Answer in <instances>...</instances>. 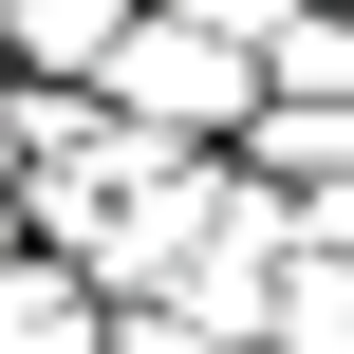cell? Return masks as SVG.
<instances>
[{
	"label": "cell",
	"mask_w": 354,
	"mask_h": 354,
	"mask_svg": "<svg viewBox=\"0 0 354 354\" xmlns=\"http://www.w3.org/2000/svg\"><path fill=\"white\" fill-rule=\"evenodd\" d=\"M0 243H19V205H0Z\"/></svg>",
	"instance_id": "cell-10"
},
{
	"label": "cell",
	"mask_w": 354,
	"mask_h": 354,
	"mask_svg": "<svg viewBox=\"0 0 354 354\" xmlns=\"http://www.w3.org/2000/svg\"><path fill=\"white\" fill-rule=\"evenodd\" d=\"M0 354H93V280L56 243H0Z\"/></svg>",
	"instance_id": "cell-4"
},
{
	"label": "cell",
	"mask_w": 354,
	"mask_h": 354,
	"mask_svg": "<svg viewBox=\"0 0 354 354\" xmlns=\"http://www.w3.org/2000/svg\"><path fill=\"white\" fill-rule=\"evenodd\" d=\"M205 19H224V37H280V19H317V0H205Z\"/></svg>",
	"instance_id": "cell-9"
},
{
	"label": "cell",
	"mask_w": 354,
	"mask_h": 354,
	"mask_svg": "<svg viewBox=\"0 0 354 354\" xmlns=\"http://www.w3.org/2000/svg\"><path fill=\"white\" fill-rule=\"evenodd\" d=\"M93 354H243V336H205L187 299H93Z\"/></svg>",
	"instance_id": "cell-8"
},
{
	"label": "cell",
	"mask_w": 354,
	"mask_h": 354,
	"mask_svg": "<svg viewBox=\"0 0 354 354\" xmlns=\"http://www.w3.org/2000/svg\"><path fill=\"white\" fill-rule=\"evenodd\" d=\"M93 93H112L131 131H205V149H224V131L261 112V37H224L205 0H131V37H112Z\"/></svg>",
	"instance_id": "cell-2"
},
{
	"label": "cell",
	"mask_w": 354,
	"mask_h": 354,
	"mask_svg": "<svg viewBox=\"0 0 354 354\" xmlns=\"http://www.w3.org/2000/svg\"><path fill=\"white\" fill-rule=\"evenodd\" d=\"M112 37H131V0H0L19 75H112Z\"/></svg>",
	"instance_id": "cell-6"
},
{
	"label": "cell",
	"mask_w": 354,
	"mask_h": 354,
	"mask_svg": "<svg viewBox=\"0 0 354 354\" xmlns=\"http://www.w3.org/2000/svg\"><path fill=\"white\" fill-rule=\"evenodd\" d=\"M224 149H243L280 205H299V243H354V93H261Z\"/></svg>",
	"instance_id": "cell-3"
},
{
	"label": "cell",
	"mask_w": 354,
	"mask_h": 354,
	"mask_svg": "<svg viewBox=\"0 0 354 354\" xmlns=\"http://www.w3.org/2000/svg\"><path fill=\"white\" fill-rule=\"evenodd\" d=\"M205 205H224V149H205V131H131V112H93L75 149L19 168V243H56L93 299L168 280V261L205 243Z\"/></svg>",
	"instance_id": "cell-1"
},
{
	"label": "cell",
	"mask_w": 354,
	"mask_h": 354,
	"mask_svg": "<svg viewBox=\"0 0 354 354\" xmlns=\"http://www.w3.org/2000/svg\"><path fill=\"white\" fill-rule=\"evenodd\" d=\"M261 93H354V0H317V19L261 37Z\"/></svg>",
	"instance_id": "cell-7"
},
{
	"label": "cell",
	"mask_w": 354,
	"mask_h": 354,
	"mask_svg": "<svg viewBox=\"0 0 354 354\" xmlns=\"http://www.w3.org/2000/svg\"><path fill=\"white\" fill-rule=\"evenodd\" d=\"M261 354H354V243H299V261H280Z\"/></svg>",
	"instance_id": "cell-5"
}]
</instances>
